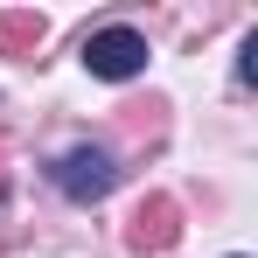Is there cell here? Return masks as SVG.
Returning <instances> with one entry per match:
<instances>
[{
    "label": "cell",
    "instance_id": "cell-2",
    "mask_svg": "<svg viewBox=\"0 0 258 258\" xmlns=\"http://www.w3.org/2000/svg\"><path fill=\"white\" fill-rule=\"evenodd\" d=\"M112 181H119V168H112L98 147H70V154L56 161V188H63L70 203H98V196H112Z\"/></svg>",
    "mask_w": 258,
    "mask_h": 258
},
{
    "label": "cell",
    "instance_id": "cell-5",
    "mask_svg": "<svg viewBox=\"0 0 258 258\" xmlns=\"http://www.w3.org/2000/svg\"><path fill=\"white\" fill-rule=\"evenodd\" d=\"M0 188H7V161H0Z\"/></svg>",
    "mask_w": 258,
    "mask_h": 258
},
{
    "label": "cell",
    "instance_id": "cell-3",
    "mask_svg": "<svg viewBox=\"0 0 258 258\" xmlns=\"http://www.w3.org/2000/svg\"><path fill=\"white\" fill-rule=\"evenodd\" d=\"M174 237H181V210H174V196H147V203L126 216V244H133V251H168Z\"/></svg>",
    "mask_w": 258,
    "mask_h": 258
},
{
    "label": "cell",
    "instance_id": "cell-1",
    "mask_svg": "<svg viewBox=\"0 0 258 258\" xmlns=\"http://www.w3.org/2000/svg\"><path fill=\"white\" fill-rule=\"evenodd\" d=\"M84 70L91 77H105V84H126L147 70V35L140 28H98L84 42Z\"/></svg>",
    "mask_w": 258,
    "mask_h": 258
},
{
    "label": "cell",
    "instance_id": "cell-4",
    "mask_svg": "<svg viewBox=\"0 0 258 258\" xmlns=\"http://www.w3.org/2000/svg\"><path fill=\"white\" fill-rule=\"evenodd\" d=\"M42 42H49V21L35 14V7H7V14H0V56L28 63V56H35Z\"/></svg>",
    "mask_w": 258,
    "mask_h": 258
}]
</instances>
